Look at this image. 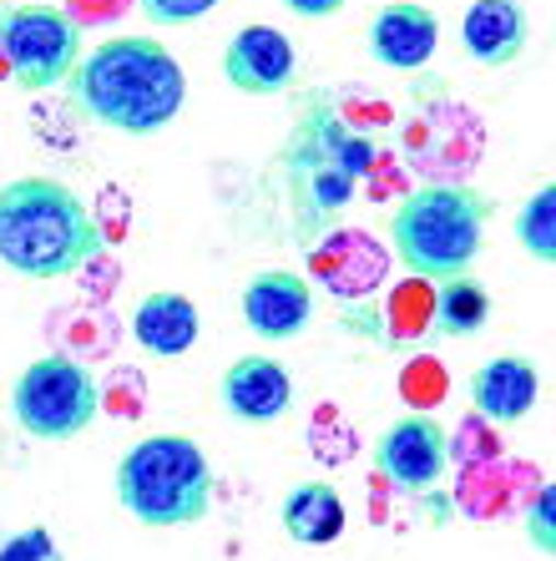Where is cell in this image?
Instances as JSON below:
<instances>
[{
  "mask_svg": "<svg viewBox=\"0 0 556 561\" xmlns=\"http://www.w3.org/2000/svg\"><path fill=\"white\" fill-rule=\"evenodd\" d=\"M0 561H66V551L52 536V526H21L0 541Z\"/></svg>",
  "mask_w": 556,
  "mask_h": 561,
  "instance_id": "20",
  "label": "cell"
},
{
  "mask_svg": "<svg viewBox=\"0 0 556 561\" xmlns=\"http://www.w3.org/2000/svg\"><path fill=\"white\" fill-rule=\"evenodd\" d=\"M491 213V197L466 183H420L389 213V253L425 284L461 278L480 259Z\"/></svg>",
  "mask_w": 556,
  "mask_h": 561,
  "instance_id": "4",
  "label": "cell"
},
{
  "mask_svg": "<svg viewBox=\"0 0 556 561\" xmlns=\"http://www.w3.org/2000/svg\"><path fill=\"white\" fill-rule=\"evenodd\" d=\"M279 162H284V183L294 197L298 238H314L324 222H334L350 208L364 178H375L379 147L354 122L339 117L329 96L314 92L304 96V117L294 122V137L284 142Z\"/></svg>",
  "mask_w": 556,
  "mask_h": 561,
  "instance_id": "2",
  "label": "cell"
},
{
  "mask_svg": "<svg viewBox=\"0 0 556 561\" xmlns=\"http://www.w3.org/2000/svg\"><path fill=\"white\" fill-rule=\"evenodd\" d=\"M440 46V21L430 5H415V0H389L370 15V31H364V51L375 56L389 71H420L430 66Z\"/></svg>",
  "mask_w": 556,
  "mask_h": 561,
  "instance_id": "13",
  "label": "cell"
},
{
  "mask_svg": "<svg viewBox=\"0 0 556 561\" xmlns=\"http://www.w3.org/2000/svg\"><path fill=\"white\" fill-rule=\"evenodd\" d=\"M279 526L298 547H334L344 526H350V511H344V496L329 481H304L284 496Z\"/></svg>",
  "mask_w": 556,
  "mask_h": 561,
  "instance_id": "17",
  "label": "cell"
},
{
  "mask_svg": "<svg viewBox=\"0 0 556 561\" xmlns=\"http://www.w3.org/2000/svg\"><path fill=\"white\" fill-rule=\"evenodd\" d=\"M66 96L87 122L122 137H157L188 102V71L152 36L97 41L66 77Z\"/></svg>",
  "mask_w": 556,
  "mask_h": 561,
  "instance_id": "1",
  "label": "cell"
},
{
  "mask_svg": "<svg viewBox=\"0 0 556 561\" xmlns=\"http://www.w3.org/2000/svg\"><path fill=\"white\" fill-rule=\"evenodd\" d=\"M81 61V26L56 0H0V66L21 92L66 87Z\"/></svg>",
  "mask_w": 556,
  "mask_h": 561,
  "instance_id": "7",
  "label": "cell"
},
{
  "mask_svg": "<svg viewBox=\"0 0 556 561\" xmlns=\"http://www.w3.org/2000/svg\"><path fill=\"white\" fill-rule=\"evenodd\" d=\"M521 531H526V541L542 557H556V491L552 485H542L536 496H531L526 516H521Z\"/></svg>",
  "mask_w": 556,
  "mask_h": 561,
  "instance_id": "21",
  "label": "cell"
},
{
  "mask_svg": "<svg viewBox=\"0 0 556 561\" xmlns=\"http://www.w3.org/2000/svg\"><path fill=\"white\" fill-rule=\"evenodd\" d=\"M517 243L536 263H556V183H542L517 208Z\"/></svg>",
  "mask_w": 556,
  "mask_h": 561,
  "instance_id": "19",
  "label": "cell"
},
{
  "mask_svg": "<svg viewBox=\"0 0 556 561\" xmlns=\"http://www.w3.org/2000/svg\"><path fill=\"white\" fill-rule=\"evenodd\" d=\"M102 249L91 208L56 178H15L0 187V263L21 278L56 284L81 274Z\"/></svg>",
  "mask_w": 556,
  "mask_h": 561,
  "instance_id": "3",
  "label": "cell"
},
{
  "mask_svg": "<svg viewBox=\"0 0 556 561\" xmlns=\"http://www.w3.org/2000/svg\"><path fill=\"white\" fill-rule=\"evenodd\" d=\"M294 15H304V21H329V15H339L350 0H284Z\"/></svg>",
  "mask_w": 556,
  "mask_h": 561,
  "instance_id": "23",
  "label": "cell"
},
{
  "mask_svg": "<svg viewBox=\"0 0 556 561\" xmlns=\"http://www.w3.org/2000/svg\"><path fill=\"white\" fill-rule=\"evenodd\" d=\"M491 288L480 284V278L461 274V278H445L435 284L430 294V329H435L440 340H476L480 329L491 324Z\"/></svg>",
  "mask_w": 556,
  "mask_h": 561,
  "instance_id": "18",
  "label": "cell"
},
{
  "mask_svg": "<svg viewBox=\"0 0 556 561\" xmlns=\"http://www.w3.org/2000/svg\"><path fill=\"white\" fill-rule=\"evenodd\" d=\"M314 274L339 299H370L385 284V249L370 243L364 233H334L314 243Z\"/></svg>",
  "mask_w": 556,
  "mask_h": 561,
  "instance_id": "15",
  "label": "cell"
},
{
  "mask_svg": "<svg viewBox=\"0 0 556 561\" xmlns=\"http://www.w3.org/2000/svg\"><path fill=\"white\" fill-rule=\"evenodd\" d=\"M102 415V385L71 354H41L11 385V420L31 440H77Z\"/></svg>",
  "mask_w": 556,
  "mask_h": 561,
  "instance_id": "6",
  "label": "cell"
},
{
  "mask_svg": "<svg viewBox=\"0 0 556 561\" xmlns=\"http://www.w3.org/2000/svg\"><path fill=\"white\" fill-rule=\"evenodd\" d=\"M531 15L521 0H470L461 15V46L476 66H511L526 56Z\"/></svg>",
  "mask_w": 556,
  "mask_h": 561,
  "instance_id": "14",
  "label": "cell"
},
{
  "mask_svg": "<svg viewBox=\"0 0 556 561\" xmlns=\"http://www.w3.org/2000/svg\"><path fill=\"white\" fill-rule=\"evenodd\" d=\"M298 77V51L279 26H243L223 46V81L243 96H284Z\"/></svg>",
  "mask_w": 556,
  "mask_h": 561,
  "instance_id": "9",
  "label": "cell"
},
{
  "mask_svg": "<svg viewBox=\"0 0 556 561\" xmlns=\"http://www.w3.org/2000/svg\"><path fill=\"white\" fill-rule=\"evenodd\" d=\"M375 470L395 491L430 496L440 485V476L451 470V431L435 415H425V410L389 420L375 440Z\"/></svg>",
  "mask_w": 556,
  "mask_h": 561,
  "instance_id": "8",
  "label": "cell"
},
{
  "mask_svg": "<svg viewBox=\"0 0 556 561\" xmlns=\"http://www.w3.org/2000/svg\"><path fill=\"white\" fill-rule=\"evenodd\" d=\"M203 334V319H197V304L188 294H172V288H157L147 294L137 309H132V340L143 344L152 359H178L188 354Z\"/></svg>",
  "mask_w": 556,
  "mask_h": 561,
  "instance_id": "16",
  "label": "cell"
},
{
  "mask_svg": "<svg viewBox=\"0 0 556 561\" xmlns=\"http://www.w3.org/2000/svg\"><path fill=\"white\" fill-rule=\"evenodd\" d=\"M218 400L243 425H273L294 410V375L269 354H243L218 375Z\"/></svg>",
  "mask_w": 556,
  "mask_h": 561,
  "instance_id": "11",
  "label": "cell"
},
{
  "mask_svg": "<svg viewBox=\"0 0 556 561\" xmlns=\"http://www.w3.org/2000/svg\"><path fill=\"white\" fill-rule=\"evenodd\" d=\"M117 501L137 526L178 531L213 511V466L188 435H147L117 460Z\"/></svg>",
  "mask_w": 556,
  "mask_h": 561,
  "instance_id": "5",
  "label": "cell"
},
{
  "mask_svg": "<svg viewBox=\"0 0 556 561\" xmlns=\"http://www.w3.org/2000/svg\"><path fill=\"white\" fill-rule=\"evenodd\" d=\"M152 26H193L203 15H213L223 0H137Z\"/></svg>",
  "mask_w": 556,
  "mask_h": 561,
  "instance_id": "22",
  "label": "cell"
},
{
  "mask_svg": "<svg viewBox=\"0 0 556 561\" xmlns=\"http://www.w3.org/2000/svg\"><path fill=\"white\" fill-rule=\"evenodd\" d=\"M466 400L480 420L517 425V420H526L531 410H536V400H542V369H536V359H526V354H496V359L470 369Z\"/></svg>",
  "mask_w": 556,
  "mask_h": 561,
  "instance_id": "12",
  "label": "cell"
},
{
  "mask_svg": "<svg viewBox=\"0 0 556 561\" xmlns=\"http://www.w3.org/2000/svg\"><path fill=\"white\" fill-rule=\"evenodd\" d=\"M238 309H243V324L259 334V340H298L304 329H309L314 319V288L304 274H294V268H263V274H253L243 284V299H238Z\"/></svg>",
  "mask_w": 556,
  "mask_h": 561,
  "instance_id": "10",
  "label": "cell"
}]
</instances>
